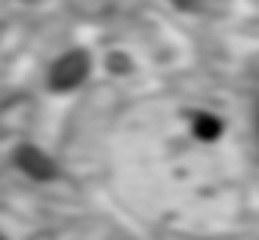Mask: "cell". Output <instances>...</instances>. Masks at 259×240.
Here are the masks:
<instances>
[{"label":"cell","instance_id":"6da1fadb","mask_svg":"<svg viewBox=\"0 0 259 240\" xmlns=\"http://www.w3.org/2000/svg\"><path fill=\"white\" fill-rule=\"evenodd\" d=\"M87 67H90V61H87L84 53H67L64 59H59L56 64H53V73H51V84L53 89H73L75 84L84 81L87 76Z\"/></svg>","mask_w":259,"mask_h":240},{"label":"cell","instance_id":"7a4b0ae2","mask_svg":"<svg viewBox=\"0 0 259 240\" xmlns=\"http://www.w3.org/2000/svg\"><path fill=\"white\" fill-rule=\"evenodd\" d=\"M17 162H20V167L34 179H53V173H56L53 162L48 159L45 154H39L36 148H23L17 154Z\"/></svg>","mask_w":259,"mask_h":240},{"label":"cell","instance_id":"3957f363","mask_svg":"<svg viewBox=\"0 0 259 240\" xmlns=\"http://www.w3.org/2000/svg\"><path fill=\"white\" fill-rule=\"evenodd\" d=\"M195 131H198V137H203V140H212L214 134L220 131V123L214 120V117H206V115H201L195 120Z\"/></svg>","mask_w":259,"mask_h":240},{"label":"cell","instance_id":"277c9868","mask_svg":"<svg viewBox=\"0 0 259 240\" xmlns=\"http://www.w3.org/2000/svg\"><path fill=\"white\" fill-rule=\"evenodd\" d=\"M256 134H259V112H256Z\"/></svg>","mask_w":259,"mask_h":240},{"label":"cell","instance_id":"5b68a950","mask_svg":"<svg viewBox=\"0 0 259 240\" xmlns=\"http://www.w3.org/2000/svg\"><path fill=\"white\" fill-rule=\"evenodd\" d=\"M0 240H3V237H0Z\"/></svg>","mask_w":259,"mask_h":240}]
</instances>
